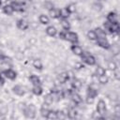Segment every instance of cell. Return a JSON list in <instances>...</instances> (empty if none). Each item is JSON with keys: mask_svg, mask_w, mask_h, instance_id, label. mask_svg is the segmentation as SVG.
<instances>
[{"mask_svg": "<svg viewBox=\"0 0 120 120\" xmlns=\"http://www.w3.org/2000/svg\"><path fill=\"white\" fill-rule=\"evenodd\" d=\"M103 26H104V30H108V32L110 34H117L120 30V26H119V23H118V21L116 22H110L108 21L104 22L103 23Z\"/></svg>", "mask_w": 120, "mask_h": 120, "instance_id": "obj_1", "label": "cell"}, {"mask_svg": "<svg viewBox=\"0 0 120 120\" xmlns=\"http://www.w3.org/2000/svg\"><path fill=\"white\" fill-rule=\"evenodd\" d=\"M22 112L26 118L34 119L36 117V113H37L36 106L34 104H29L27 106H24V108L22 109Z\"/></svg>", "mask_w": 120, "mask_h": 120, "instance_id": "obj_2", "label": "cell"}, {"mask_svg": "<svg viewBox=\"0 0 120 120\" xmlns=\"http://www.w3.org/2000/svg\"><path fill=\"white\" fill-rule=\"evenodd\" d=\"M81 58L82 60V62L84 64L88 65V66H94V65H96V58L92 54H90L88 52H83V53L82 54Z\"/></svg>", "mask_w": 120, "mask_h": 120, "instance_id": "obj_3", "label": "cell"}, {"mask_svg": "<svg viewBox=\"0 0 120 120\" xmlns=\"http://www.w3.org/2000/svg\"><path fill=\"white\" fill-rule=\"evenodd\" d=\"M65 40H68V41L71 42L72 44H77L79 41L78 34L75 32H71V31H66Z\"/></svg>", "mask_w": 120, "mask_h": 120, "instance_id": "obj_4", "label": "cell"}, {"mask_svg": "<svg viewBox=\"0 0 120 120\" xmlns=\"http://www.w3.org/2000/svg\"><path fill=\"white\" fill-rule=\"evenodd\" d=\"M1 73L5 76V78H7L8 80H11V81H13V80H15L17 78V72L15 70H13L12 68H10L3 70Z\"/></svg>", "mask_w": 120, "mask_h": 120, "instance_id": "obj_5", "label": "cell"}, {"mask_svg": "<svg viewBox=\"0 0 120 120\" xmlns=\"http://www.w3.org/2000/svg\"><path fill=\"white\" fill-rule=\"evenodd\" d=\"M96 110H97V112H98L99 114H101V115H103V116L105 115V113H106V112H107V107H106V103H105V101H104L103 99H99V100L98 101Z\"/></svg>", "mask_w": 120, "mask_h": 120, "instance_id": "obj_6", "label": "cell"}, {"mask_svg": "<svg viewBox=\"0 0 120 120\" xmlns=\"http://www.w3.org/2000/svg\"><path fill=\"white\" fill-rule=\"evenodd\" d=\"M96 42H97V45L98 47H100V48H102L104 50H109L111 48V44L107 40L106 38H98L96 40Z\"/></svg>", "mask_w": 120, "mask_h": 120, "instance_id": "obj_7", "label": "cell"}, {"mask_svg": "<svg viewBox=\"0 0 120 120\" xmlns=\"http://www.w3.org/2000/svg\"><path fill=\"white\" fill-rule=\"evenodd\" d=\"M10 6L12 7L13 10L15 12H23L24 11V6L22 3L18 2V1H12L10 3Z\"/></svg>", "mask_w": 120, "mask_h": 120, "instance_id": "obj_8", "label": "cell"}, {"mask_svg": "<svg viewBox=\"0 0 120 120\" xmlns=\"http://www.w3.org/2000/svg\"><path fill=\"white\" fill-rule=\"evenodd\" d=\"M16 26H17L18 29H20V30H22V31H24V30H26V29H28L29 23H28V22H27L26 20H24V19H19V20L17 21V22H16Z\"/></svg>", "mask_w": 120, "mask_h": 120, "instance_id": "obj_9", "label": "cell"}, {"mask_svg": "<svg viewBox=\"0 0 120 120\" xmlns=\"http://www.w3.org/2000/svg\"><path fill=\"white\" fill-rule=\"evenodd\" d=\"M70 51L75 54V55H77V56H82V54L83 53V50H82V48L80 46V45H78V44H72L71 46H70Z\"/></svg>", "mask_w": 120, "mask_h": 120, "instance_id": "obj_10", "label": "cell"}, {"mask_svg": "<svg viewBox=\"0 0 120 120\" xmlns=\"http://www.w3.org/2000/svg\"><path fill=\"white\" fill-rule=\"evenodd\" d=\"M25 88L23 87V86H22V85H20V84H16V85H14L13 87H12V92L15 94V95H17V96H20V97H22L24 94H25V90H24Z\"/></svg>", "mask_w": 120, "mask_h": 120, "instance_id": "obj_11", "label": "cell"}, {"mask_svg": "<svg viewBox=\"0 0 120 120\" xmlns=\"http://www.w3.org/2000/svg\"><path fill=\"white\" fill-rule=\"evenodd\" d=\"M57 80H58V82H59L60 83H66V82L69 80V75H68V72L63 71V72H61V73L58 74Z\"/></svg>", "mask_w": 120, "mask_h": 120, "instance_id": "obj_12", "label": "cell"}, {"mask_svg": "<svg viewBox=\"0 0 120 120\" xmlns=\"http://www.w3.org/2000/svg\"><path fill=\"white\" fill-rule=\"evenodd\" d=\"M70 98H71V101L76 105H79V104H81L82 102V98L75 91H73V93H72Z\"/></svg>", "mask_w": 120, "mask_h": 120, "instance_id": "obj_13", "label": "cell"}, {"mask_svg": "<svg viewBox=\"0 0 120 120\" xmlns=\"http://www.w3.org/2000/svg\"><path fill=\"white\" fill-rule=\"evenodd\" d=\"M45 32H46V34H47L49 37H52V38L57 35V29H56L54 26H52V25L47 26L46 29H45Z\"/></svg>", "mask_w": 120, "mask_h": 120, "instance_id": "obj_14", "label": "cell"}, {"mask_svg": "<svg viewBox=\"0 0 120 120\" xmlns=\"http://www.w3.org/2000/svg\"><path fill=\"white\" fill-rule=\"evenodd\" d=\"M49 15L52 19H59L60 18V9L52 8L49 10Z\"/></svg>", "mask_w": 120, "mask_h": 120, "instance_id": "obj_15", "label": "cell"}, {"mask_svg": "<svg viewBox=\"0 0 120 120\" xmlns=\"http://www.w3.org/2000/svg\"><path fill=\"white\" fill-rule=\"evenodd\" d=\"M43 101H44V104L47 105V106H51L52 104V102L54 101V98H53V96L49 93V94H46L43 98Z\"/></svg>", "mask_w": 120, "mask_h": 120, "instance_id": "obj_16", "label": "cell"}, {"mask_svg": "<svg viewBox=\"0 0 120 120\" xmlns=\"http://www.w3.org/2000/svg\"><path fill=\"white\" fill-rule=\"evenodd\" d=\"M82 81L79 80V79H74V80L72 81V82H71V88H72L74 91L80 90V89L82 88Z\"/></svg>", "mask_w": 120, "mask_h": 120, "instance_id": "obj_17", "label": "cell"}, {"mask_svg": "<svg viewBox=\"0 0 120 120\" xmlns=\"http://www.w3.org/2000/svg\"><path fill=\"white\" fill-rule=\"evenodd\" d=\"M29 81L33 85H41V81H40L39 77L35 74H32L29 76Z\"/></svg>", "mask_w": 120, "mask_h": 120, "instance_id": "obj_18", "label": "cell"}, {"mask_svg": "<svg viewBox=\"0 0 120 120\" xmlns=\"http://www.w3.org/2000/svg\"><path fill=\"white\" fill-rule=\"evenodd\" d=\"M106 20L110 22H116L117 21V14L116 12L114 11H110L107 16H106Z\"/></svg>", "mask_w": 120, "mask_h": 120, "instance_id": "obj_19", "label": "cell"}, {"mask_svg": "<svg viewBox=\"0 0 120 120\" xmlns=\"http://www.w3.org/2000/svg\"><path fill=\"white\" fill-rule=\"evenodd\" d=\"M98 95V93L97 89L93 88L90 85L87 87V89H86V96H89V97H92V98H96Z\"/></svg>", "mask_w": 120, "mask_h": 120, "instance_id": "obj_20", "label": "cell"}, {"mask_svg": "<svg viewBox=\"0 0 120 120\" xmlns=\"http://www.w3.org/2000/svg\"><path fill=\"white\" fill-rule=\"evenodd\" d=\"M2 10H3V12H4L6 15H8V16H11V15L13 14V12H14V10H13L12 7L10 6V4L3 6V8H2Z\"/></svg>", "mask_w": 120, "mask_h": 120, "instance_id": "obj_21", "label": "cell"}, {"mask_svg": "<svg viewBox=\"0 0 120 120\" xmlns=\"http://www.w3.org/2000/svg\"><path fill=\"white\" fill-rule=\"evenodd\" d=\"M60 24L64 31H69L70 30V23L68 21V19H60Z\"/></svg>", "mask_w": 120, "mask_h": 120, "instance_id": "obj_22", "label": "cell"}, {"mask_svg": "<svg viewBox=\"0 0 120 120\" xmlns=\"http://www.w3.org/2000/svg\"><path fill=\"white\" fill-rule=\"evenodd\" d=\"M94 31L96 32L98 38H106V35H107L106 34V31L104 29H102L101 27H97Z\"/></svg>", "mask_w": 120, "mask_h": 120, "instance_id": "obj_23", "label": "cell"}, {"mask_svg": "<svg viewBox=\"0 0 120 120\" xmlns=\"http://www.w3.org/2000/svg\"><path fill=\"white\" fill-rule=\"evenodd\" d=\"M32 93L36 96H40L43 93V89L41 87V85H33L32 87Z\"/></svg>", "mask_w": 120, "mask_h": 120, "instance_id": "obj_24", "label": "cell"}, {"mask_svg": "<svg viewBox=\"0 0 120 120\" xmlns=\"http://www.w3.org/2000/svg\"><path fill=\"white\" fill-rule=\"evenodd\" d=\"M46 119H50V120H54V119H57V112L56 111H53V110H50L45 117Z\"/></svg>", "mask_w": 120, "mask_h": 120, "instance_id": "obj_25", "label": "cell"}, {"mask_svg": "<svg viewBox=\"0 0 120 120\" xmlns=\"http://www.w3.org/2000/svg\"><path fill=\"white\" fill-rule=\"evenodd\" d=\"M77 117V111H75V109L73 107H70L68 110V118L69 119H74Z\"/></svg>", "mask_w": 120, "mask_h": 120, "instance_id": "obj_26", "label": "cell"}, {"mask_svg": "<svg viewBox=\"0 0 120 120\" xmlns=\"http://www.w3.org/2000/svg\"><path fill=\"white\" fill-rule=\"evenodd\" d=\"M38 21L41 24H48L50 22V19L47 15L45 14H40L39 17H38Z\"/></svg>", "mask_w": 120, "mask_h": 120, "instance_id": "obj_27", "label": "cell"}, {"mask_svg": "<svg viewBox=\"0 0 120 120\" xmlns=\"http://www.w3.org/2000/svg\"><path fill=\"white\" fill-rule=\"evenodd\" d=\"M33 67H34L36 69H38V70H42L43 65H42L41 60H39V59H35V60L33 61Z\"/></svg>", "mask_w": 120, "mask_h": 120, "instance_id": "obj_28", "label": "cell"}, {"mask_svg": "<svg viewBox=\"0 0 120 120\" xmlns=\"http://www.w3.org/2000/svg\"><path fill=\"white\" fill-rule=\"evenodd\" d=\"M98 82H99L100 84H107L108 82H109V77H108L106 74L98 76Z\"/></svg>", "mask_w": 120, "mask_h": 120, "instance_id": "obj_29", "label": "cell"}, {"mask_svg": "<svg viewBox=\"0 0 120 120\" xmlns=\"http://www.w3.org/2000/svg\"><path fill=\"white\" fill-rule=\"evenodd\" d=\"M70 13L66 9V8L60 9V18L59 19H68L69 17Z\"/></svg>", "mask_w": 120, "mask_h": 120, "instance_id": "obj_30", "label": "cell"}, {"mask_svg": "<svg viewBox=\"0 0 120 120\" xmlns=\"http://www.w3.org/2000/svg\"><path fill=\"white\" fill-rule=\"evenodd\" d=\"M95 74L97 76H100V75H103V74H106V69L101 67V66H98L96 68V70H95Z\"/></svg>", "mask_w": 120, "mask_h": 120, "instance_id": "obj_31", "label": "cell"}, {"mask_svg": "<svg viewBox=\"0 0 120 120\" xmlns=\"http://www.w3.org/2000/svg\"><path fill=\"white\" fill-rule=\"evenodd\" d=\"M87 38L90 39V40H97L98 39V37H97V34L94 30H89L87 32Z\"/></svg>", "mask_w": 120, "mask_h": 120, "instance_id": "obj_32", "label": "cell"}, {"mask_svg": "<svg viewBox=\"0 0 120 120\" xmlns=\"http://www.w3.org/2000/svg\"><path fill=\"white\" fill-rule=\"evenodd\" d=\"M66 9L71 14V13H74L76 11V5L73 4V3H70L68 4V6H66Z\"/></svg>", "mask_w": 120, "mask_h": 120, "instance_id": "obj_33", "label": "cell"}, {"mask_svg": "<svg viewBox=\"0 0 120 120\" xmlns=\"http://www.w3.org/2000/svg\"><path fill=\"white\" fill-rule=\"evenodd\" d=\"M92 8H93V9H94V10H96V11L99 12V11H101V10H102L103 6H102V5L98 1V2H96V3H94V4L92 5Z\"/></svg>", "mask_w": 120, "mask_h": 120, "instance_id": "obj_34", "label": "cell"}, {"mask_svg": "<svg viewBox=\"0 0 120 120\" xmlns=\"http://www.w3.org/2000/svg\"><path fill=\"white\" fill-rule=\"evenodd\" d=\"M48 107H49V106H47V105L44 104V106H42V107L40 108V110H39V112H40V114H41L43 117H46L48 112L50 111V110L48 109Z\"/></svg>", "mask_w": 120, "mask_h": 120, "instance_id": "obj_35", "label": "cell"}, {"mask_svg": "<svg viewBox=\"0 0 120 120\" xmlns=\"http://www.w3.org/2000/svg\"><path fill=\"white\" fill-rule=\"evenodd\" d=\"M108 68H109L110 70L114 71V70L117 69V65H116V63L114 61H111V62L108 63Z\"/></svg>", "mask_w": 120, "mask_h": 120, "instance_id": "obj_36", "label": "cell"}, {"mask_svg": "<svg viewBox=\"0 0 120 120\" xmlns=\"http://www.w3.org/2000/svg\"><path fill=\"white\" fill-rule=\"evenodd\" d=\"M95 101V98H92V97H89V96H86L85 98V102L87 104H93Z\"/></svg>", "mask_w": 120, "mask_h": 120, "instance_id": "obj_37", "label": "cell"}, {"mask_svg": "<svg viewBox=\"0 0 120 120\" xmlns=\"http://www.w3.org/2000/svg\"><path fill=\"white\" fill-rule=\"evenodd\" d=\"M113 109H114L115 114H116L117 116H120V105H119V104H115L114 107H113Z\"/></svg>", "mask_w": 120, "mask_h": 120, "instance_id": "obj_38", "label": "cell"}, {"mask_svg": "<svg viewBox=\"0 0 120 120\" xmlns=\"http://www.w3.org/2000/svg\"><path fill=\"white\" fill-rule=\"evenodd\" d=\"M44 8H47L48 10H50L51 8H54V7H53V5H52L51 2L47 1V2H45V3H44Z\"/></svg>", "mask_w": 120, "mask_h": 120, "instance_id": "obj_39", "label": "cell"}, {"mask_svg": "<svg viewBox=\"0 0 120 120\" xmlns=\"http://www.w3.org/2000/svg\"><path fill=\"white\" fill-rule=\"evenodd\" d=\"M5 79H6L5 76L2 73H0V86H3L5 84V82H6V80Z\"/></svg>", "mask_w": 120, "mask_h": 120, "instance_id": "obj_40", "label": "cell"}, {"mask_svg": "<svg viewBox=\"0 0 120 120\" xmlns=\"http://www.w3.org/2000/svg\"><path fill=\"white\" fill-rule=\"evenodd\" d=\"M65 37H66V31H61L59 33V38L61 39H64L65 40Z\"/></svg>", "mask_w": 120, "mask_h": 120, "instance_id": "obj_41", "label": "cell"}, {"mask_svg": "<svg viewBox=\"0 0 120 120\" xmlns=\"http://www.w3.org/2000/svg\"><path fill=\"white\" fill-rule=\"evenodd\" d=\"M5 53H4V52L2 51V50H0V61H2L4 58H5Z\"/></svg>", "mask_w": 120, "mask_h": 120, "instance_id": "obj_42", "label": "cell"}, {"mask_svg": "<svg viewBox=\"0 0 120 120\" xmlns=\"http://www.w3.org/2000/svg\"><path fill=\"white\" fill-rule=\"evenodd\" d=\"M1 5H2V0H0V7H1Z\"/></svg>", "mask_w": 120, "mask_h": 120, "instance_id": "obj_43", "label": "cell"}, {"mask_svg": "<svg viewBox=\"0 0 120 120\" xmlns=\"http://www.w3.org/2000/svg\"><path fill=\"white\" fill-rule=\"evenodd\" d=\"M98 2H99V1H102V0H98Z\"/></svg>", "mask_w": 120, "mask_h": 120, "instance_id": "obj_44", "label": "cell"}]
</instances>
